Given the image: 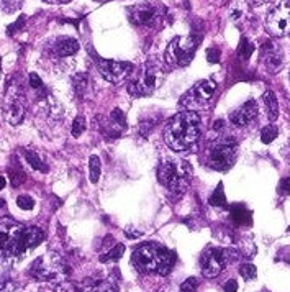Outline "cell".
<instances>
[{"mask_svg": "<svg viewBox=\"0 0 290 292\" xmlns=\"http://www.w3.org/2000/svg\"><path fill=\"white\" fill-rule=\"evenodd\" d=\"M207 59L210 63H218L220 61V50L218 48H210L207 51Z\"/></svg>", "mask_w": 290, "mask_h": 292, "instance_id": "cell-38", "label": "cell"}, {"mask_svg": "<svg viewBox=\"0 0 290 292\" xmlns=\"http://www.w3.org/2000/svg\"><path fill=\"white\" fill-rule=\"evenodd\" d=\"M97 67L100 74L112 84H118L121 80H125L133 71V64L112 59H97Z\"/></svg>", "mask_w": 290, "mask_h": 292, "instance_id": "cell-13", "label": "cell"}, {"mask_svg": "<svg viewBox=\"0 0 290 292\" xmlns=\"http://www.w3.org/2000/svg\"><path fill=\"white\" fill-rule=\"evenodd\" d=\"M30 86H31L35 91L43 89V82H41V79H39L38 74H35V72H31V74H30Z\"/></svg>", "mask_w": 290, "mask_h": 292, "instance_id": "cell-37", "label": "cell"}, {"mask_svg": "<svg viewBox=\"0 0 290 292\" xmlns=\"http://www.w3.org/2000/svg\"><path fill=\"white\" fill-rule=\"evenodd\" d=\"M262 292H269V290H262Z\"/></svg>", "mask_w": 290, "mask_h": 292, "instance_id": "cell-45", "label": "cell"}, {"mask_svg": "<svg viewBox=\"0 0 290 292\" xmlns=\"http://www.w3.org/2000/svg\"><path fill=\"white\" fill-rule=\"evenodd\" d=\"M85 118L82 117V115H79V117H76V120H74L72 123V137H80L84 132H85Z\"/></svg>", "mask_w": 290, "mask_h": 292, "instance_id": "cell-30", "label": "cell"}, {"mask_svg": "<svg viewBox=\"0 0 290 292\" xmlns=\"http://www.w3.org/2000/svg\"><path fill=\"white\" fill-rule=\"evenodd\" d=\"M44 233L36 227H23L22 232V249L23 253L31 248H36L39 243L43 241Z\"/></svg>", "mask_w": 290, "mask_h": 292, "instance_id": "cell-18", "label": "cell"}, {"mask_svg": "<svg viewBox=\"0 0 290 292\" xmlns=\"http://www.w3.org/2000/svg\"><path fill=\"white\" fill-rule=\"evenodd\" d=\"M277 138V127H274V125H267L262 128V132H261V140H262V143L264 145H269V143H272V141Z\"/></svg>", "mask_w": 290, "mask_h": 292, "instance_id": "cell-27", "label": "cell"}, {"mask_svg": "<svg viewBox=\"0 0 290 292\" xmlns=\"http://www.w3.org/2000/svg\"><path fill=\"white\" fill-rule=\"evenodd\" d=\"M175 256L169 249L154 243L141 244L131 255L134 269L141 274H159L166 276L171 273Z\"/></svg>", "mask_w": 290, "mask_h": 292, "instance_id": "cell-2", "label": "cell"}, {"mask_svg": "<svg viewBox=\"0 0 290 292\" xmlns=\"http://www.w3.org/2000/svg\"><path fill=\"white\" fill-rule=\"evenodd\" d=\"M112 123L115 125V127H120V128H125V127H126L125 115H123V112L120 110V108H115V110L112 112Z\"/></svg>", "mask_w": 290, "mask_h": 292, "instance_id": "cell-34", "label": "cell"}, {"mask_svg": "<svg viewBox=\"0 0 290 292\" xmlns=\"http://www.w3.org/2000/svg\"><path fill=\"white\" fill-rule=\"evenodd\" d=\"M202 120L197 112H180L164 128V141L174 151H187L200 137Z\"/></svg>", "mask_w": 290, "mask_h": 292, "instance_id": "cell-1", "label": "cell"}, {"mask_svg": "<svg viewBox=\"0 0 290 292\" xmlns=\"http://www.w3.org/2000/svg\"><path fill=\"white\" fill-rule=\"evenodd\" d=\"M248 2L251 4V5H261V4L267 2V0H248Z\"/></svg>", "mask_w": 290, "mask_h": 292, "instance_id": "cell-41", "label": "cell"}, {"mask_svg": "<svg viewBox=\"0 0 290 292\" xmlns=\"http://www.w3.org/2000/svg\"><path fill=\"white\" fill-rule=\"evenodd\" d=\"M261 61L266 64L267 71H271V72L280 71L282 64H284V56H282L279 45L266 43L264 46H262L261 48Z\"/></svg>", "mask_w": 290, "mask_h": 292, "instance_id": "cell-15", "label": "cell"}, {"mask_svg": "<svg viewBox=\"0 0 290 292\" xmlns=\"http://www.w3.org/2000/svg\"><path fill=\"white\" fill-rule=\"evenodd\" d=\"M25 158L26 161L30 162L33 169H36V171H41V173H48V166L44 164V162L39 159V156L33 151H25Z\"/></svg>", "mask_w": 290, "mask_h": 292, "instance_id": "cell-23", "label": "cell"}, {"mask_svg": "<svg viewBox=\"0 0 290 292\" xmlns=\"http://www.w3.org/2000/svg\"><path fill=\"white\" fill-rule=\"evenodd\" d=\"M200 45V39L195 36L187 38H174L167 46L166 51V61L172 66H185L192 61L194 53L197 51Z\"/></svg>", "mask_w": 290, "mask_h": 292, "instance_id": "cell-7", "label": "cell"}, {"mask_svg": "<svg viewBox=\"0 0 290 292\" xmlns=\"http://www.w3.org/2000/svg\"><path fill=\"white\" fill-rule=\"evenodd\" d=\"M225 290L226 292H236L238 290V282H236V279H230L226 284H225Z\"/></svg>", "mask_w": 290, "mask_h": 292, "instance_id": "cell-40", "label": "cell"}, {"mask_svg": "<svg viewBox=\"0 0 290 292\" xmlns=\"http://www.w3.org/2000/svg\"><path fill=\"white\" fill-rule=\"evenodd\" d=\"M23 227L12 219H0V258L23 255L22 249Z\"/></svg>", "mask_w": 290, "mask_h": 292, "instance_id": "cell-5", "label": "cell"}, {"mask_svg": "<svg viewBox=\"0 0 290 292\" xmlns=\"http://www.w3.org/2000/svg\"><path fill=\"white\" fill-rule=\"evenodd\" d=\"M199 287V281L197 277H188L185 282H182L180 286V292H195Z\"/></svg>", "mask_w": 290, "mask_h": 292, "instance_id": "cell-35", "label": "cell"}, {"mask_svg": "<svg viewBox=\"0 0 290 292\" xmlns=\"http://www.w3.org/2000/svg\"><path fill=\"white\" fill-rule=\"evenodd\" d=\"M192 178V168L185 161H163L158 169V179L174 195H182Z\"/></svg>", "mask_w": 290, "mask_h": 292, "instance_id": "cell-3", "label": "cell"}, {"mask_svg": "<svg viewBox=\"0 0 290 292\" xmlns=\"http://www.w3.org/2000/svg\"><path fill=\"white\" fill-rule=\"evenodd\" d=\"M55 292H115V287L107 281L80 282V284L63 281L55 286Z\"/></svg>", "mask_w": 290, "mask_h": 292, "instance_id": "cell-14", "label": "cell"}, {"mask_svg": "<svg viewBox=\"0 0 290 292\" xmlns=\"http://www.w3.org/2000/svg\"><path fill=\"white\" fill-rule=\"evenodd\" d=\"M9 176H10V181H12V186H13V187H20V186H22L23 182H25V179H26L23 169L20 168V166H18L17 169H10Z\"/></svg>", "mask_w": 290, "mask_h": 292, "instance_id": "cell-28", "label": "cell"}, {"mask_svg": "<svg viewBox=\"0 0 290 292\" xmlns=\"http://www.w3.org/2000/svg\"><path fill=\"white\" fill-rule=\"evenodd\" d=\"M5 184H7V181H5V178H2V176H0V191H2V189L5 187Z\"/></svg>", "mask_w": 290, "mask_h": 292, "instance_id": "cell-42", "label": "cell"}, {"mask_svg": "<svg viewBox=\"0 0 290 292\" xmlns=\"http://www.w3.org/2000/svg\"><path fill=\"white\" fill-rule=\"evenodd\" d=\"M266 28L274 36L290 35V0L280 2L269 12L266 18Z\"/></svg>", "mask_w": 290, "mask_h": 292, "instance_id": "cell-9", "label": "cell"}, {"mask_svg": "<svg viewBox=\"0 0 290 292\" xmlns=\"http://www.w3.org/2000/svg\"><path fill=\"white\" fill-rule=\"evenodd\" d=\"M230 219L234 225H251V212L243 205V203H234V205L230 208Z\"/></svg>", "mask_w": 290, "mask_h": 292, "instance_id": "cell-19", "label": "cell"}, {"mask_svg": "<svg viewBox=\"0 0 290 292\" xmlns=\"http://www.w3.org/2000/svg\"><path fill=\"white\" fill-rule=\"evenodd\" d=\"M2 207H5V202H4V200H0V208H2Z\"/></svg>", "mask_w": 290, "mask_h": 292, "instance_id": "cell-43", "label": "cell"}, {"mask_svg": "<svg viewBox=\"0 0 290 292\" xmlns=\"http://www.w3.org/2000/svg\"><path fill=\"white\" fill-rule=\"evenodd\" d=\"M55 51L58 56H72L79 51V41L74 38H59L55 45Z\"/></svg>", "mask_w": 290, "mask_h": 292, "instance_id": "cell-20", "label": "cell"}, {"mask_svg": "<svg viewBox=\"0 0 290 292\" xmlns=\"http://www.w3.org/2000/svg\"><path fill=\"white\" fill-rule=\"evenodd\" d=\"M163 7L159 4L153 2H143L138 5H133L130 10V20L131 23L138 26H153L159 22Z\"/></svg>", "mask_w": 290, "mask_h": 292, "instance_id": "cell-12", "label": "cell"}, {"mask_svg": "<svg viewBox=\"0 0 290 292\" xmlns=\"http://www.w3.org/2000/svg\"><path fill=\"white\" fill-rule=\"evenodd\" d=\"M53 2H67V0H53Z\"/></svg>", "mask_w": 290, "mask_h": 292, "instance_id": "cell-44", "label": "cell"}, {"mask_svg": "<svg viewBox=\"0 0 290 292\" xmlns=\"http://www.w3.org/2000/svg\"><path fill=\"white\" fill-rule=\"evenodd\" d=\"M279 192H280L282 195H290V178H285V179L280 181Z\"/></svg>", "mask_w": 290, "mask_h": 292, "instance_id": "cell-39", "label": "cell"}, {"mask_svg": "<svg viewBox=\"0 0 290 292\" xmlns=\"http://www.w3.org/2000/svg\"><path fill=\"white\" fill-rule=\"evenodd\" d=\"M253 53H254V45L249 41L248 38H241L239 46H238V56H239V59L248 61L249 58H251Z\"/></svg>", "mask_w": 290, "mask_h": 292, "instance_id": "cell-22", "label": "cell"}, {"mask_svg": "<svg viewBox=\"0 0 290 292\" xmlns=\"http://www.w3.org/2000/svg\"><path fill=\"white\" fill-rule=\"evenodd\" d=\"M238 258V253L233 249H223V248H207L200 256V266L202 273L208 279L217 277L228 264Z\"/></svg>", "mask_w": 290, "mask_h": 292, "instance_id": "cell-6", "label": "cell"}, {"mask_svg": "<svg viewBox=\"0 0 290 292\" xmlns=\"http://www.w3.org/2000/svg\"><path fill=\"white\" fill-rule=\"evenodd\" d=\"M123 251H125L123 244H117V246H113L107 255L100 256V261H113V263H117L120 258L123 256Z\"/></svg>", "mask_w": 290, "mask_h": 292, "instance_id": "cell-26", "label": "cell"}, {"mask_svg": "<svg viewBox=\"0 0 290 292\" xmlns=\"http://www.w3.org/2000/svg\"><path fill=\"white\" fill-rule=\"evenodd\" d=\"M239 274H241L243 277H245L246 281H249V279H256V276H258V269H256L254 264L246 263V264H241Z\"/></svg>", "mask_w": 290, "mask_h": 292, "instance_id": "cell-29", "label": "cell"}, {"mask_svg": "<svg viewBox=\"0 0 290 292\" xmlns=\"http://www.w3.org/2000/svg\"><path fill=\"white\" fill-rule=\"evenodd\" d=\"M256 115H258V104L251 99L230 113V121L234 127H246L249 121L256 118Z\"/></svg>", "mask_w": 290, "mask_h": 292, "instance_id": "cell-16", "label": "cell"}, {"mask_svg": "<svg viewBox=\"0 0 290 292\" xmlns=\"http://www.w3.org/2000/svg\"><path fill=\"white\" fill-rule=\"evenodd\" d=\"M89 178H90V182H99V178H100V171H102V166H100V158L99 156H90V161H89Z\"/></svg>", "mask_w": 290, "mask_h": 292, "instance_id": "cell-24", "label": "cell"}, {"mask_svg": "<svg viewBox=\"0 0 290 292\" xmlns=\"http://www.w3.org/2000/svg\"><path fill=\"white\" fill-rule=\"evenodd\" d=\"M215 92H217V82L215 80H202L187 92V96L182 99V104L190 108H207Z\"/></svg>", "mask_w": 290, "mask_h": 292, "instance_id": "cell-11", "label": "cell"}, {"mask_svg": "<svg viewBox=\"0 0 290 292\" xmlns=\"http://www.w3.org/2000/svg\"><path fill=\"white\" fill-rule=\"evenodd\" d=\"M210 205L213 207H223L226 203V197H225V191H223V184H218V187L215 189V192L210 195Z\"/></svg>", "mask_w": 290, "mask_h": 292, "instance_id": "cell-25", "label": "cell"}, {"mask_svg": "<svg viewBox=\"0 0 290 292\" xmlns=\"http://www.w3.org/2000/svg\"><path fill=\"white\" fill-rule=\"evenodd\" d=\"M238 151V143L233 138H220L208 146L207 162L212 169L226 171L233 166Z\"/></svg>", "mask_w": 290, "mask_h": 292, "instance_id": "cell-4", "label": "cell"}, {"mask_svg": "<svg viewBox=\"0 0 290 292\" xmlns=\"http://www.w3.org/2000/svg\"><path fill=\"white\" fill-rule=\"evenodd\" d=\"M17 286L10 277H2L0 279V292H15Z\"/></svg>", "mask_w": 290, "mask_h": 292, "instance_id": "cell-36", "label": "cell"}, {"mask_svg": "<svg viewBox=\"0 0 290 292\" xmlns=\"http://www.w3.org/2000/svg\"><path fill=\"white\" fill-rule=\"evenodd\" d=\"M17 205L22 210H31L35 207V200H33L30 195H20L17 199Z\"/></svg>", "mask_w": 290, "mask_h": 292, "instance_id": "cell-33", "label": "cell"}, {"mask_svg": "<svg viewBox=\"0 0 290 292\" xmlns=\"http://www.w3.org/2000/svg\"><path fill=\"white\" fill-rule=\"evenodd\" d=\"M89 86V80H87V74H77L74 77V89L77 94H82L85 91V87Z\"/></svg>", "mask_w": 290, "mask_h": 292, "instance_id": "cell-31", "label": "cell"}, {"mask_svg": "<svg viewBox=\"0 0 290 292\" xmlns=\"http://www.w3.org/2000/svg\"><path fill=\"white\" fill-rule=\"evenodd\" d=\"M5 115H7V118H9L10 123H13V125L20 123L25 117V107H23L22 97H20L18 94H15V91H13V99L7 97Z\"/></svg>", "mask_w": 290, "mask_h": 292, "instance_id": "cell-17", "label": "cell"}, {"mask_svg": "<svg viewBox=\"0 0 290 292\" xmlns=\"http://www.w3.org/2000/svg\"><path fill=\"white\" fill-rule=\"evenodd\" d=\"M23 0H0V9L5 12H13L22 7Z\"/></svg>", "mask_w": 290, "mask_h": 292, "instance_id": "cell-32", "label": "cell"}, {"mask_svg": "<svg viewBox=\"0 0 290 292\" xmlns=\"http://www.w3.org/2000/svg\"><path fill=\"white\" fill-rule=\"evenodd\" d=\"M158 86H159V69L156 66L148 64L143 72H141V76L128 84V92L133 97L151 96Z\"/></svg>", "mask_w": 290, "mask_h": 292, "instance_id": "cell-10", "label": "cell"}, {"mask_svg": "<svg viewBox=\"0 0 290 292\" xmlns=\"http://www.w3.org/2000/svg\"><path fill=\"white\" fill-rule=\"evenodd\" d=\"M262 100H264V105L267 108V113L271 120L277 118V113H279V102L275 99V94L272 91H266L264 96H262Z\"/></svg>", "mask_w": 290, "mask_h": 292, "instance_id": "cell-21", "label": "cell"}, {"mask_svg": "<svg viewBox=\"0 0 290 292\" xmlns=\"http://www.w3.org/2000/svg\"><path fill=\"white\" fill-rule=\"evenodd\" d=\"M64 273L63 261L59 260V256L55 253H48L31 264L30 274L35 277L36 281H53L58 276Z\"/></svg>", "mask_w": 290, "mask_h": 292, "instance_id": "cell-8", "label": "cell"}]
</instances>
